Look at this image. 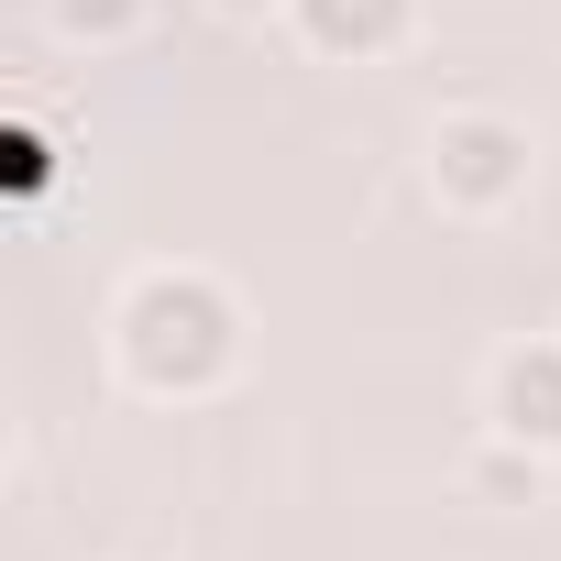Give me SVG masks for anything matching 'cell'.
Masks as SVG:
<instances>
[{"mask_svg":"<svg viewBox=\"0 0 561 561\" xmlns=\"http://www.w3.org/2000/svg\"><path fill=\"white\" fill-rule=\"evenodd\" d=\"M133 12H144V0H56V23H67V34H89V45L133 34Z\"/></svg>","mask_w":561,"mask_h":561,"instance_id":"cell-5","label":"cell"},{"mask_svg":"<svg viewBox=\"0 0 561 561\" xmlns=\"http://www.w3.org/2000/svg\"><path fill=\"white\" fill-rule=\"evenodd\" d=\"M495 430L517 451H561V353L550 342H528V353L495 364Z\"/></svg>","mask_w":561,"mask_h":561,"instance_id":"cell-3","label":"cell"},{"mask_svg":"<svg viewBox=\"0 0 561 561\" xmlns=\"http://www.w3.org/2000/svg\"><path fill=\"white\" fill-rule=\"evenodd\" d=\"M45 176H56V144H45V133H12V187H23V198H34V187H45Z\"/></svg>","mask_w":561,"mask_h":561,"instance_id":"cell-6","label":"cell"},{"mask_svg":"<svg viewBox=\"0 0 561 561\" xmlns=\"http://www.w3.org/2000/svg\"><path fill=\"white\" fill-rule=\"evenodd\" d=\"M430 165H440V198H462V209H495V198H517V187H528V133L473 111V122H440Z\"/></svg>","mask_w":561,"mask_h":561,"instance_id":"cell-2","label":"cell"},{"mask_svg":"<svg viewBox=\"0 0 561 561\" xmlns=\"http://www.w3.org/2000/svg\"><path fill=\"white\" fill-rule=\"evenodd\" d=\"M408 12L419 0H298V23H309L320 56H375V45L408 34Z\"/></svg>","mask_w":561,"mask_h":561,"instance_id":"cell-4","label":"cell"},{"mask_svg":"<svg viewBox=\"0 0 561 561\" xmlns=\"http://www.w3.org/2000/svg\"><path fill=\"white\" fill-rule=\"evenodd\" d=\"M231 12H253V0H231Z\"/></svg>","mask_w":561,"mask_h":561,"instance_id":"cell-7","label":"cell"},{"mask_svg":"<svg viewBox=\"0 0 561 561\" xmlns=\"http://www.w3.org/2000/svg\"><path fill=\"white\" fill-rule=\"evenodd\" d=\"M231 353H242V320L209 275H144L122 298V375L144 397H198L231 375Z\"/></svg>","mask_w":561,"mask_h":561,"instance_id":"cell-1","label":"cell"}]
</instances>
